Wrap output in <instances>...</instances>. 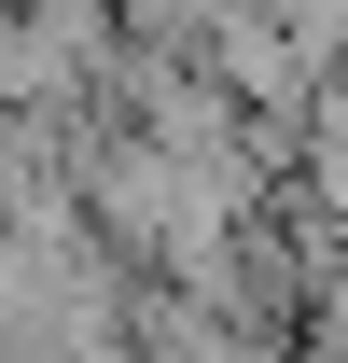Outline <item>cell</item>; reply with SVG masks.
Listing matches in <instances>:
<instances>
[{"instance_id":"obj_1","label":"cell","mask_w":348,"mask_h":363,"mask_svg":"<svg viewBox=\"0 0 348 363\" xmlns=\"http://www.w3.org/2000/svg\"><path fill=\"white\" fill-rule=\"evenodd\" d=\"M98 56H112V0H0V112L84 98Z\"/></svg>"},{"instance_id":"obj_2","label":"cell","mask_w":348,"mask_h":363,"mask_svg":"<svg viewBox=\"0 0 348 363\" xmlns=\"http://www.w3.org/2000/svg\"><path fill=\"white\" fill-rule=\"evenodd\" d=\"M320 168H335V182H348V84H335V98H320Z\"/></svg>"}]
</instances>
